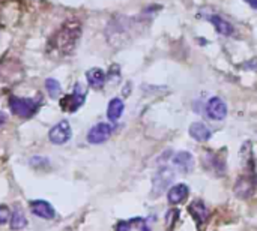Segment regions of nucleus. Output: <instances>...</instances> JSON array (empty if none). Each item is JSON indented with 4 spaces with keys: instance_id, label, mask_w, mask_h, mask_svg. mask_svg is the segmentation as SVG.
Wrapping results in <instances>:
<instances>
[{
    "instance_id": "nucleus-1",
    "label": "nucleus",
    "mask_w": 257,
    "mask_h": 231,
    "mask_svg": "<svg viewBox=\"0 0 257 231\" xmlns=\"http://www.w3.org/2000/svg\"><path fill=\"white\" fill-rule=\"evenodd\" d=\"M80 38H81V23L77 18H68L60 26V29L50 38L48 51L59 57H66L75 50Z\"/></svg>"
},
{
    "instance_id": "nucleus-2",
    "label": "nucleus",
    "mask_w": 257,
    "mask_h": 231,
    "mask_svg": "<svg viewBox=\"0 0 257 231\" xmlns=\"http://www.w3.org/2000/svg\"><path fill=\"white\" fill-rule=\"evenodd\" d=\"M9 108H11L14 116H18L21 119H30L38 111L39 104H38V101H35L32 98L11 96L9 98Z\"/></svg>"
},
{
    "instance_id": "nucleus-3",
    "label": "nucleus",
    "mask_w": 257,
    "mask_h": 231,
    "mask_svg": "<svg viewBox=\"0 0 257 231\" xmlns=\"http://www.w3.org/2000/svg\"><path fill=\"white\" fill-rule=\"evenodd\" d=\"M175 179V173L170 167L164 165L161 168H158V171L155 173L153 179H152V185H153V194L159 195L162 194L167 188H171L170 185L173 183Z\"/></svg>"
},
{
    "instance_id": "nucleus-4",
    "label": "nucleus",
    "mask_w": 257,
    "mask_h": 231,
    "mask_svg": "<svg viewBox=\"0 0 257 231\" xmlns=\"http://www.w3.org/2000/svg\"><path fill=\"white\" fill-rule=\"evenodd\" d=\"M84 99H86V89L83 87V84L77 83L74 86V92L63 99V104L62 105H63L65 110L74 113V111H77L84 104Z\"/></svg>"
},
{
    "instance_id": "nucleus-5",
    "label": "nucleus",
    "mask_w": 257,
    "mask_h": 231,
    "mask_svg": "<svg viewBox=\"0 0 257 231\" xmlns=\"http://www.w3.org/2000/svg\"><path fill=\"white\" fill-rule=\"evenodd\" d=\"M71 135H72V131H71V126H69V123H68L66 120L59 122V123L54 125V126L50 129V132H48L50 141H51L53 144H59V146L68 143L69 138H71Z\"/></svg>"
},
{
    "instance_id": "nucleus-6",
    "label": "nucleus",
    "mask_w": 257,
    "mask_h": 231,
    "mask_svg": "<svg viewBox=\"0 0 257 231\" xmlns=\"http://www.w3.org/2000/svg\"><path fill=\"white\" fill-rule=\"evenodd\" d=\"M113 134V126L109 123H98L95 126L91 128V131L88 132V141L91 144H101L104 141H107Z\"/></svg>"
},
{
    "instance_id": "nucleus-7",
    "label": "nucleus",
    "mask_w": 257,
    "mask_h": 231,
    "mask_svg": "<svg viewBox=\"0 0 257 231\" xmlns=\"http://www.w3.org/2000/svg\"><path fill=\"white\" fill-rule=\"evenodd\" d=\"M206 114L212 120H217V122L223 120L227 116V105L224 104V101L221 98L214 96L206 104Z\"/></svg>"
},
{
    "instance_id": "nucleus-8",
    "label": "nucleus",
    "mask_w": 257,
    "mask_h": 231,
    "mask_svg": "<svg viewBox=\"0 0 257 231\" xmlns=\"http://www.w3.org/2000/svg\"><path fill=\"white\" fill-rule=\"evenodd\" d=\"M254 179H251L248 174H242L238 180H236V185H235V194L242 198V200H247L253 195L254 192Z\"/></svg>"
},
{
    "instance_id": "nucleus-9",
    "label": "nucleus",
    "mask_w": 257,
    "mask_h": 231,
    "mask_svg": "<svg viewBox=\"0 0 257 231\" xmlns=\"http://www.w3.org/2000/svg\"><path fill=\"white\" fill-rule=\"evenodd\" d=\"M171 164L181 173H190L194 168V158L190 152H178L176 155L171 158Z\"/></svg>"
},
{
    "instance_id": "nucleus-10",
    "label": "nucleus",
    "mask_w": 257,
    "mask_h": 231,
    "mask_svg": "<svg viewBox=\"0 0 257 231\" xmlns=\"http://www.w3.org/2000/svg\"><path fill=\"white\" fill-rule=\"evenodd\" d=\"M30 209H32V213L42 218V219H53L56 216V212L54 209L51 207L50 203L44 201V200H35L30 203Z\"/></svg>"
},
{
    "instance_id": "nucleus-11",
    "label": "nucleus",
    "mask_w": 257,
    "mask_h": 231,
    "mask_svg": "<svg viewBox=\"0 0 257 231\" xmlns=\"http://www.w3.org/2000/svg\"><path fill=\"white\" fill-rule=\"evenodd\" d=\"M188 212L191 213V216L194 218V221L199 224V225H203L208 218H209V210L208 207L205 206V203L202 200H196L193 201L190 206H188Z\"/></svg>"
},
{
    "instance_id": "nucleus-12",
    "label": "nucleus",
    "mask_w": 257,
    "mask_h": 231,
    "mask_svg": "<svg viewBox=\"0 0 257 231\" xmlns=\"http://www.w3.org/2000/svg\"><path fill=\"white\" fill-rule=\"evenodd\" d=\"M203 164H205V167H206L209 171L215 173L217 176L224 174V170H226V168H224V164H223L221 158H220L218 155H215V153L206 152L205 155H203Z\"/></svg>"
},
{
    "instance_id": "nucleus-13",
    "label": "nucleus",
    "mask_w": 257,
    "mask_h": 231,
    "mask_svg": "<svg viewBox=\"0 0 257 231\" xmlns=\"http://www.w3.org/2000/svg\"><path fill=\"white\" fill-rule=\"evenodd\" d=\"M188 186L184 185V183H179V185H175L168 189V194H167V198H168V203L170 204H179L182 203L187 197H188Z\"/></svg>"
},
{
    "instance_id": "nucleus-14",
    "label": "nucleus",
    "mask_w": 257,
    "mask_h": 231,
    "mask_svg": "<svg viewBox=\"0 0 257 231\" xmlns=\"http://www.w3.org/2000/svg\"><path fill=\"white\" fill-rule=\"evenodd\" d=\"M86 78L92 89H101L106 84V74L100 68H92L86 72Z\"/></svg>"
},
{
    "instance_id": "nucleus-15",
    "label": "nucleus",
    "mask_w": 257,
    "mask_h": 231,
    "mask_svg": "<svg viewBox=\"0 0 257 231\" xmlns=\"http://www.w3.org/2000/svg\"><path fill=\"white\" fill-rule=\"evenodd\" d=\"M209 21L214 24L217 33H220V35H223V36H230V35H233V32H235L233 26H232L227 20H224L223 17H220V15H211V17H209Z\"/></svg>"
},
{
    "instance_id": "nucleus-16",
    "label": "nucleus",
    "mask_w": 257,
    "mask_h": 231,
    "mask_svg": "<svg viewBox=\"0 0 257 231\" xmlns=\"http://www.w3.org/2000/svg\"><path fill=\"white\" fill-rule=\"evenodd\" d=\"M190 135L196 140V141H208L209 138H211V131H209V128L205 125V123H202V122H194V123H191V126H190Z\"/></svg>"
},
{
    "instance_id": "nucleus-17",
    "label": "nucleus",
    "mask_w": 257,
    "mask_h": 231,
    "mask_svg": "<svg viewBox=\"0 0 257 231\" xmlns=\"http://www.w3.org/2000/svg\"><path fill=\"white\" fill-rule=\"evenodd\" d=\"M124 110H125L124 101L119 99V98H113V99L109 102V107H107V117H109V120L118 122V120L121 119Z\"/></svg>"
},
{
    "instance_id": "nucleus-18",
    "label": "nucleus",
    "mask_w": 257,
    "mask_h": 231,
    "mask_svg": "<svg viewBox=\"0 0 257 231\" xmlns=\"http://www.w3.org/2000/svg\"><path fill=\"white\" fill-rule=\"evenodd\" d=\"M11 228L12 230H23L26 225H27V219H26V215L21 209L20 204H15L14 206V210L11 213Z\"/></svg>"
},
{
    "instance_id": "nucleus-19",
    "label": "nucleus",
    "mask_w": 257,
    "mask_h": 231,
    "mask_svg": "<svg viewBox=\"0 0 257 231\" xmlns=\"http://www.w3.org/2000/svg\"><path fill=\"white\" fill-rule=\"evenodd\" d=\"M45 89H47L51 99H57L62 95V87H60L59 81H56L54 78H48L45 81Z\"/></svg>"
},
{
    "instance_id": "nucleus-20",
    "label": "nucleus",
    "mask_w": 257,
    "mask_h": 231,
    "mask_svg": "<svg viewBox=\"0 0 257 231\" xmlns=\"http://www.w3.org/2000/svg\"><path fill=\"white\" fill-rule=\"evenodd\" d=\"M9 216H11V212L6 206H0V225L2 224H6L9 221Z\"/></svg>"
},
{
    "instance_id": "nucleus-21",
    "label": "nucleus",
    "mask_w": 257,
    "mask_h": 231,
    "mask_svg": "<svg viewBox=\"0 0 257 231\" xmlns=\"http://www.w3.org/2000/svg\"><path fill=\"white\" fill-rule=\"evenodd\" d=\"M131 230V222L129 221H121L116 225V231H129Z\"/></svg>"
},
{
    "instance_id": "nucleus-22",
    "label": "nucleus",
    "mask_w": 257,
    "mask_h": 231,
    "mask_svg": "<svg viewBox=\"0 0 257 231\" xmlns=\"http://www.w3.org/2000/svg\"><path fill=\"white\" fill-rule=\"evenodd\" d=\"M244 2H247L253 9H257V0H244Z\"/></svg>"
},
{
    "instance_id": "nucleus-23",
    "label": "nucleus",
    "mask_w": 257,
    "mask_h": 231,
    "mask_svg": "<svg viewBox=\"0 0 257 231\" xmlns=\"http://www.w3.org/2000/svg\"><path fill=\"white\" fill-rule=\"evenodd\" d=\"M5 122H6V116L3 113H0V126H2Z\"/></svg>"
},
{
    "instance_id": "nucleus-24",
    "label": "nucleus",
    "mask_w": 257,
    "mask_h": 231,
    "mask_svg": "<svg viewBox=\"0 0 257 231\" xmlns=\"http://www.w3.org/2000/svg\"><path fill=\"white\" fill-rule=\"evenodd\" d=\"M254 170H256V177H254V182L257 183V162H256V165H254Z\"/></svg>"
},
{
    "instance_id": "nucleus-25",
    "label": "nucleus",
    "mask_w": 257,
    "mask_h": 231,
    "mask_svg": "<svg viewBox=\"0 0 257 231\" xmlns=\"http://www.w3.org/2000/svg\"><path fill=\"white\" fill-rule=\"evenodd\" d=\"M5 2V0H0V3H3Z\"/></svg>"
}]
</instances>
